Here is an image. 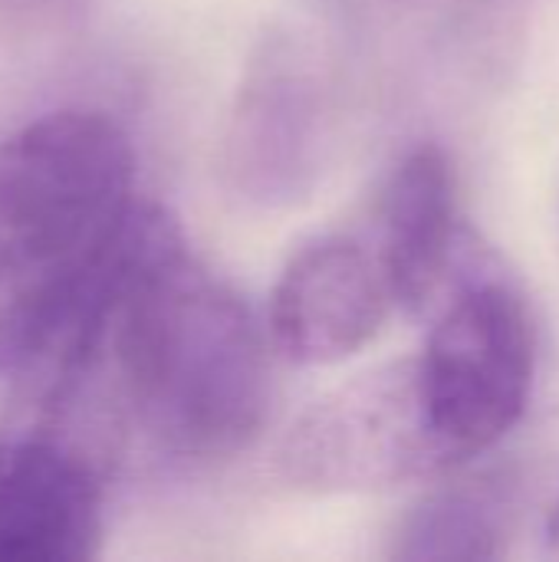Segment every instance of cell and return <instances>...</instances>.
<instances>
[{
  "label": "cell",
  "mask_w": 559,
  "mask_h": 562,
  "mask_svg": "<svg viewBox=\"0 0 559 562\" xmlns=\"http://www.w3.org/2000/svg\"><path fill=\"white\" fill-rule=\"evenodd\" d=\"M10 379L7 422L69 441L105 477L135 461L231 458L270 408V362L250 310L175 217L148 204Z\"/></svg>",
  "instance_id": "obj_1"
},
{
  "label": "cell",
  "mask_w": 559,
  "mask_h": 562,
  "mask_svg": "<svg viewBox=\"0 0 559 562\" xmlns=\"http://www.w3.org/2000/svg\"><path fill=\"white\" fill-rule=\"evenodd\" d=\"M135 211V151L112 115L59 109L0 142V372L43 346Z\"/></svg>",
  "instance_id": "obj_2"
},
{
  "label": "cell",
  "mask_w": 559,
  "mask_h": 562,
  "mask_svg": "<svg viewBox=\"0 0 559 562\" xmlns=\"http://www.w3.org/2000/svg\"><path fill=\"white\" fill-rule=\"evenodd\" d=\"M534 362L521 293L481 267H465L415 356L422 402L451 468L494 448L524 418Z\"/></svg>",
  "instance_id": "obj_3"
},
{
  "label": "cell",
  "mask_w": 559,
  "mask_h": 562,
  "mask_svg": "<svg viewBox=\"0 0 559 562\" xmlns=\"http://www.w3.org/2000/svg\"><path fill=\"white\" fill-rule=\"evenodd\" d=\"M277 468L313 494L389 491L451 471L438 445L415 359L389 362L313 402L283 435Z\"/></svg>",
  "instance_id": "obj_4"
},
{
  "label": "cell",
  "mask_w": 559,
  "mask_h": 562,
  "mask_svg": "<svg viewBox=\"0 0 559 562\" xmlns=\"http://www.w3.org/2000/svg\"><path fill=\"white\" fill-rule=\"evenodd\" d=\"M102 468L69 441L7 422L0 428V562L92 560L105 510Z\"/></svg>",
  "instance_id": "obj_5"
},
{
  "label": "cell",
  "mask_w": 559,
  "mask_h": 562,
  "mask_svg": "<svg viewBox=\"0 0 559 562\" xmlns=\"http://www.w3.org/2000/svg\"><path fill=\"white\" fill-rule=\"evenodd\" d=\"M395 293L376 247L320 237L297 250L270 296V342L297 366H333L376 339Z\"/></svg>",
  "instance_id": "obj_6"
},
{
  "label": "cell",
  "mask_w": 559,
  "mask_h": 562,
  "mask_svg": "<svg viewBox=\"0 0 559 562\" xmlns=\"http://www.w3.org/2000/svg\"><path fill=\"white\" fill-rule=\"evenodd\" d=\"M323 92L297 49L270 46L241 89L227 165L244 194L273 201L306 188L320 165Z\"/></svg>",
  "instance_id": "obj_7"
},
{
  "label": "cell",
  "mask_w": 559,
  "mask_h": 562,
  "mask_svg": "<svg viewBox=\"0 0 559 562\" xmlns=\"http://www.w3.org/2000/svg\"><path fill=\"white\" fill-rule=\"evenodd\" d=\"M458 227L455 171L438 145H418L395 168L382 204L376 254L399 310L425 313L445 300L468 263Z\"/></svg>",
  "instance_id": "obj_8"
},
{
  "label": "cell",
  "mask_w": 559,
  "mask_h": 562,
  "mask_svg": "<svg viewBox=\"0 0 559 562\" xmlns=\"http://www.w3.org/2000/svg\"><path fill=\"white\" fill-rule=\"evenodd\" d=\"M501 553V527L494 507L481 494L445 491L415 507L392 543L402 562H478Z\"/></svg>",
  "instance_id": "obj_9"
},
{
  "label": "cell",
  "mask_w": 559,
  "mask_h": 562,
  "mask_svg": "<svg viewBox=\"0 0 559 562\" xmlns=\"http://www.w3.org/2000/svg\"><path fill=\"white\" fill-rule=\"evenodd\" d=\"M96 0H0V13L23 30H66L79 23Z\"/></svg>",
  "instance_id": "obj_10"
},
{
  "label": "cell",
  "mask_w": 559,
  "mask_h": 562,
  "mask_svg": "<svg viewBox=\"0 0 559 562\" xmlns=\"http://www.w3.org/2000/svg\"><path fill=\"white\" fill-rule=\"evenodd\" d=\"M544 540H547V553L559 560V504L554 507V514H550V520H547V533H544Z\"/></svg>",
  "instance_id": "obj_11"
}]
</instances>
